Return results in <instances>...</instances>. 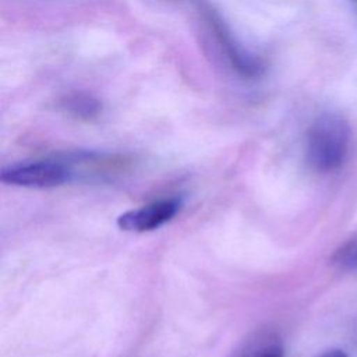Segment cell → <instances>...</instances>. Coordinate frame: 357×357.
Here are the masks:
<instances>
[{"mask_svg": "<svg viewBox=\"0 0 357 357\" xmlns=\"http://www.w3.org/2000/svg\"><path fill=\"white\" fill-rule=\"evenodd\" d=\"M350 145V127L336 113L318 116L307 132V159L318 172H332L340 167Z\"/></svg>", "mask_w": 357, "mask_h": 357, "instance_id": "cell-1", "label": "cell"}, {"mask_svg": "<svg viewBox=\"0 0 357 357\" xmlns=\"http://www.w3.org/2000/svg\"><path fill=\"white\" fill-rule=\"evenodd\" d=\"M73 176L71 166L56 159L14 163L0 172L1 183L25 188L59 187L71 181Z\"/></svg>", "mask_w": 357, "mask_h": 357, "instance_id": "cell-2", "label": "cell"}, {"mask_svg": "<svg viewBox=\"0 0 357 357\" xmlns=\"http://www.w3.org/2000/svg\"><path fill=\"white\" fill-rule=\"evenodd\" d=\"M183 208V199L177 197L153 201L148 205L130 209L117 218V226L130 233H146L170 222Z\"/></svg>", "mask_w": 357, "mask_h": 357, "instance_id": "cell-3", "label": "cell"}, {"mask_svg": "<svg viewBox=\"0 0 357 357\" xmlns=\"http://www.w3.org/2000/svg\"><path fill=\"white\" fill-rule=\"evenodd\" d=\"M211 24L216 32V36L219 39L222 49H225V52H226L227 57L230 59L231 64L234 66V68H237L244 75L257 74L259 70L258 61H255L254 57H251L250 54L243 52V49L236 43V40H233L231 35L227 32L226 26L220 22V20L218 17H213V18H211Z\"/></svg>", "mask_w": 357, "mask_h": 357, "instance_id": "cell-4", "label": "cell"}, {"mask_svg": "<svg viewBox=\"0 0 357 357\" xmlns=\"http://www.w3.org/2000/svg\"><path fill=\"white\" fill-rule=\"evenodd\" d=\"M336 261L342 265L357 268V243L344 245L342 250H339L336 254Z\"/></svg>", "mask_w": 357, "mask_h": 357, "instance_id": "cell-5", "label": "cell"}, {"mask_svg": "<svg viewBox=\"0 0 357 357\" xmlns=\"http://www.w3.org/2000/svg\"><path fill=\"white\" fill-rule=\"evenodd\" d=\"M245 357H283V351H282L280 344L269 343V344H265V346L248 353Z\"/></svg>", "mask_w": 357, "mask_h": 357, "instance_id": "cell-6", "label": "cell"}, {"mask_svg": "<svg viewBox=\"0 0 357 357\" xmlns=\"http://www.w3.org/2000/svg\"><path fill=\"white\" fill-rule=\"evenodd\" d=\"M318 357H347L342 350H337V349H332V350H328L325 353H322L321 356Z\"/></svg>", "mask_w": 357, "mask_h": 357, "instance_id": "cell-7", "label": "cell"}, {"mask_svg": "<svg viewBox=\"0 0 357 357\" xmlns=\"http://www.w3.org/2000/svg\"><path fill=\"white\" fill-rule=\"evenodd\" d=\"M354 1H356V3H357V0H354Z\"/></svg>", "mask_w": 357, "mask_h": 357, "instance_id": "cell-8", "label": "cell"}]
</instances>
